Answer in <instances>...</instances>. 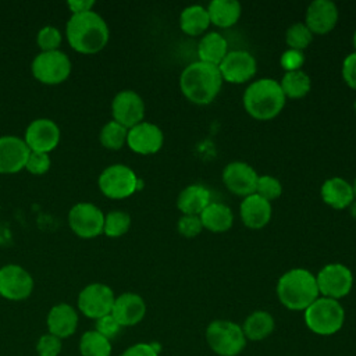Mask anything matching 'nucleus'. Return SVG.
<instances>
[{
    "label": "nucleus",
    "mask_w": 356,
    "mask_h": 356,
    "mask_svg": "<svg viewBox=\"0 0 356 356\" xmlns=\"http://www.w3.org/2000/svg\"><path fill=\"white\" fill-rule=\"evenodd\" d=\"M70 46L82 54H95L108 42V26L103 17L93 10L72 14L65 25Z\"/></svg>",
    "instance_id": "nucleus-1"
},
{
    "label": "nucleus",
    "mask_w": 356,
    "mask_h": 356,
    "mask_svg": "<svg viewBox=\"0 0 356 356\" xmlns=\"http://www.w3.org/2000/svg\"><path fill=\"white\" fill-rule=\"evenodd\" d=\"M222 76L218 67L193 61L184 68L179 76V88L184 96L195 104H209L218 95Z\"/></svg>",
    "instance_id": "nucleus-2"
},
{
    "label": "nucleus",
    "mask_w": 356,
    "mask_h": 356,
    "mask_svg": "<svg viewBox=\"0 0 356 356\" xmlns=\"http://www.w3.org/2000/svg\"><path fill=\"white\" fill-rule=\"evenodd\" d=\"M316 275L305 268H292L284 273L277 282L278 300L289 310H306L317 298Z\"/></svg>",
    "instance_id": "nucleus-3"
},
{
    "label": "nucleus",
    "mask_w": 356,
    "mask_h": 356,
    "mask_svg": "<svg viewBox=\"0 0 356 356\" xmlns=\"http://www.w3.org/2000/svg\"><path fill=\"white\" fill-rule=\"evenodd\" d=\"M285 95L280 82L261 78L252 82L243 92V107L256 120L267 121L277 117L285 106Z\"/></svg>",
    "instance_id": "nucleus-4"
},
{
    "label": "nucleus",
    "mask_w": 356,
    "mask_h": 356,
    "mask_svg": "<svg viewBox=\"0 0 356 356\" xmlns=\"http://www.w3.org/2000/svg\"><path fill=\"white\" fill-rule=\"evenodd\" d=\"M305 323L307 328L317 335H332L338 332L345 321L342 305L330 298L318 296L306 310Z\"/></svg>",
    "instance_id": "nucleus-5"
},
{
    "label": "nucleus",
    "mask_w": 356,
    "mask_h": 356,
    "mask_svg": "<svg viewBox=\"0 0 356 356\" xmlns=\"http://www.w3.org/2000/svg\"><path fill=\"white\" fill-rule=\"evenodd\" d=\"M206 341L218 356H238L246 346L242 327L229 320H214L206 328Z\"/></svg>",
    "instance_id": "nucleus-6"
},
{
    "label": "nucleus",
    "mask_w": 356,
    "mask_h": 356,
    "mask_svg": "<svg viewBox=\"0 0 356 356\" xmlns=\"http://www.w3.org/2000/svg\"><path fill=\"white\" fill-rule=\"evenodd\" d=\"M100 192L110 199H125L142 185L134 170L125 164H111L106 167L97 179Z\"/></svg>",
    "instance_id": "nucleus-7"
},
{
    "label": "nucleus",
    "mask_w": 356,
    "mask_h": 356,
    "mask_svg": "<svg viewBox=\"0 0 356 356\" xmlns=\"http://www.w3.org/2000/svg\"><path fill=\"white\" fill-rule=\"evenodd\" d=\"M33 76L46 85L64 82L71 74V61L61 50L40 51L31 65Z\"/></svg>",
    "instance_id": "nucleus-8"
},
{
    "label": "nucleus",
    "mask_w": 356,
    "mask_h": 356,
    "mask_svg": "<svg viewBox=\"0 0 356 356\" xmlns=\"http://www.w3.org/2000/svg\"><path fill=\"white\" fill-rule=\"evenodd\" d=\"M316 281L320 295L338 300L350 292L353 286V274L345 264L330 263L318 271Z\"/></svg>",
    "instance_id": "nucleus-9"
},
{
    "label": "nucleus",
    "mask_w": 356,
    "mask_h": 356,
    "mask_svg": "<svg viewBox=\"0 0 356 356\" xmlns=\"http://www.w3.org/2000/svg\"><path fill=\"white\" fill-rule=\"evenodd\" d=\"M68 224L75 235L90 239L103 234L104 214L93 203L81 202L68 211Z\"/></svg>",
    "instance_id": "nucleus-10"
},
{
    "label": "nucleus",
    "mask_w": 356,
    "mask_h": 356,
    "mask_svg": "<svg viewBox=\"0 0 356 356\" xmlns=\"http://www.w3.org/2000/svg\"><path fill=\"white\" fill-rule=\"evenodd\" d=\"M114 300V292L108 285L93 282L79 292L78 309L83 316L97 320L111 313Z\"/></svg>",
    "instance_id": "nucleus-11"
},
{
    "label": "nucleus",
    "mask_w": 356,
    "mask_h": 356,
    "mask_svg": "<svg viewBox=\"0 0 356 356\" xmlns=\"http://www.w3.org/2000/svg\"><path fill=\"white\" fill-rule=\"evenodd\" d=\"M33 291L32 275L19 264H6L0 268V295L8 300H24Z\"/></svg>",
    "instance_id": "nucleus-12"
},
{
    "label": "nucleus",
    "mask_w": 356,
    "mask_h": 356,
    "mask_svg": "<svg viewBox=\"0 0 356 356\" xmlns=\"http://www.w3.org/2000/svg\"><path fill=\"white\" fill-rule=\"evenodd\" d=\"M222 81L243 83L254 76L257 71L256 58L246 50L228 51L218 65Z\"/></svg>",
    "instance_id": "nucleus-13"
},
{
    "label": "nucleus",
    "mask_w": 356,
    "mask_h": 356,
    "mask_svg": "<svg viewBox=\"0 0 356 356\" xmlns=\"http://www.w3.org/2000/svg\"><path fill=\"white\" fill-rule=\"evenodd\" d=\"M111 114L115 122L129 129L143 121L145 103L136 92L121 90L111 102Z\"/></svg>",
    "instance_id": "nucleus-14"
},
{
    "label": "nucleus",
    "mask_w": 356,
    "mask_h": 356,
    "mask_svg": "<svg viewBox=\"0 0 356 356\" xmlns=\"http://www.w3.org/2000/svg\"><path fill=\"white\" fill-rule=\"evenodd\" d=\"M24 140L31 152L49 154L60 142V128L53 120L36 118L26 127Z\"/></svg>",
    "instance_id": "nucleus-15"
},
{
    "label": "nucleus",
    "mask_w": 356,
    "mask_h": 356,
    "mask_svg": "<svg viewBox=\"0 0 356 356\" xmlns=\"http://www.w3.org/2000/svg\"><path fill=\"white\" fill-rule=\"evenodd\" d=\"M257 178L254 168L243 161H232L222 170V182L227 189L245 197L256 192Z\"/></svg>",
    "instance_id": "nucleus-16"
},
{
    "label": "nucleus",
    "mask_w": 356,
    "mask_h": 356,
    "mask_svg": "<svg viewBox=\"0 0 356 356\" xmlns=\"http://www.w3.org/2000/svg\"><path fill=\"white\" fill-rule=\"evenodd\" d=\"M163 142V131L156 124L142 121L128 129L127 145L135 153L153 154L161 149Z\"/></svg>",
    "instance_id": "nucleus-17"
},
{
    "label": "nucleus",
    "mask_w": 356,
    "mask_h": 356,
    "mask_svg": "<svg viewBox=\"0 0 356 356\" xmlns=\"http://www.w3.org/2000/svg\"><path fill=\"white\" fill-rule=\"evenodd\" d=\"M29 153L24 139L14 135L0 136V174H14L25 168Z\"/></svg>",
    "instance_id": "nucleus-18"
},
{
    "label": "nucleus",
    "mask_w": 356,
    "mask_h": 356,
    "mask_svg": "<svg viewBox=\"0 0 356 356\" xmlns=\"http://www.w3.org/2000/svg\"><path fill=\"white\" fill-rule=\"evenodd\" d=\"M338 22V8L331 0H314L306 10V26L312 33L325 35L334 29Z\"/></svg>",
    "instance_id": "nucleus-19"
},
{
    "label": "nucleus",
    "mask_w": 356,
    "mask_h": 356,
    "mask_svg": "<svg viewBox=\"0 0 356 356\" xmlns=\"http://www.w3.org/2000/svg\"><path fill=\"white\" fill-rule=\"evenodd\" d=\"M111 314L121 327H131L143 320L146 303L140 295L125 292L115 298Z\"/></svg>",
    "instance_id": "nucleus-20"
},
{
    "label": "nucleus",
    "mask_w": 356,
    "mask_h": 356,
    "mask_svg": "<svg viewBox=\"0 0 356 356\" xmlns=\"http://www.w3.org/2000/svg\"><path fill=\"white\" fill-rule=\"evenodd\" d=\"M271 203L257 193H252L246 196L241 206H239V214L242 218V222L252 229H260L266 227L270 222L271 218Z\"/></svg>",
    "instance_id": "nucleus-21"
},
{
    "label": "nucleus",
    "mask_w": 356,
    "mask_h": 356,
    "mask_svg": "<svg viewBox=\"0 0 356 356\" xmlns=\"http://www.w3.org/2000/svg\"><path fill=\"white\" fill-rule=\"evenodd\" d=\"M47 328L49 332L57 338L71 337L78 327V313L68 303L54 305L47 314Z\"/></svg>",
    "instance_id": "nucleus-22"
},
{
    "label": "nucleus",
    "mask_w": 356,
    "mask_h": 356,
    "mask_svg": "<svg viewBox=\"0 0 356 356\" xmlns=\"http://www.w3.org/2000/svg\"><path fill=\"white\" fill-rule=\"evenodd\" d=\"M320 193L324 203L337 210L346 209L353 203L355 199L353 186L341 177H332L324 181Z\"/></svg>",
    "instance_id": "nucleus-23"
},
{
    "label": "nucleus",
    "mask_w": 356,
    "mask_h": 356,
    "mask_svg": "<svg viewBox=\"0 0 356 356\" xmlns=\"http://www.w3.org/2000/svg\"><path fill=\"white\" fill-rule=\"evenodd\" d=\"M210 203V192L203 185L192 184L179 192L177 197V207L182 214L200 216V213Z\"/></svg>",
    "instance_id": "nucleus-24"
},
{
    "label": "nucleus",
    "mask_w": 356,
    "mask_h": 356,
    "mask_svg": "<svg viewBox=\"0 0 356 356\" xmlns=\"http://www.w3.org/2000/svg\"><path fill=\"white\" fill-rule=\"evenodd\" d=\"M228 53V43L225 38L217 32L206 33L197 44L199 61L218 67Z\"/></svg>",
    "instance_id": "nucleus-25"
},
{
    "label": "nucleus",
    "mask_w": 356,
    "mask_h": 356,
    "mask_svg": "<svg viewBox=\"0 0 356 356\" xmlns=\"http://www.w3.org/2000/svg\"><path fill=\"white\" fill-rule=\"evenodd\" d=\"M199 217L203 224V228L211 232H225L234 224L232 210L224 203L210 202Z\"/></svg>",
    "instance_id": "nucleus-26"
},
{
    "label": "nucleus",
    "mask_w": 356,
    "mask_h": 356,
    "mask_svg": "<svg viewBox=\"0 0 356 356\" xmlns=\"http://www.w3.org/2000/svg\"><path fill=\"white\" fill-rule=\"evenodd\" d=\"M210 24L220 28L235 25L241 17L242 7L236 0H213L207 6Z\"/></svg>",
    "instance_id": "nucleus-27"
},
{
    "label": "nucleus",
    "mask_w": 356,
    "mask_h": 356,
    "mask_svg": "<svg viewBox=\"0 0 356 356\" xmlns=\"http://www.w3.org/2000/svg\"><path fill=\"white\" fill-rule=\"evenodd\" d=\"M275 327L274 317L266 312V310H256L252 314H249L242 325V331L246 337V339L250 341H263L266 339Z\"/></svg>",
    "instance_id": "nucleus-28"
},
{
    "label": "nucleus",
    "mask_w": 356,
    "mask_h": 356,
    "mask_svg": "<svg viewBox=\"0 0 356 356\" xmlns=\"http://www.w3.org/2000/svg\"><path fill=\"white\" fill-rule=\"evenodd\" d=\"M210 25V18L207 8L199 4L189 6L184 8V11L179 15V26L184 31V33L189 36H197L206 32V29Z\"/></svg>",
    "instance_id": "nucleus-29"
},
{
    "label": "nucleus",
    "mask_w": 356,
    "mask_h": 356,
    "mask_svg": "<svg viewBox=\"0 0 356 356\" xmlns=\"http://www.w3.org/2000/svg\"><path fill=\"white\" fill-rule=\"evenodd\" d=\"M280 86L282 89L285 97L302 99L303 96H306L310 92L312 81H310V76L302 70L289 71V72L284 74V76L280 82Z\"/></svg>",
    "instance_id": "nucleus-30"
},
{
    "label": "nucleus",
    "mask_w": 356,
    "mask_h": 356,
    "mask_svg": "<svg viewBox=\"0 0 356 356\" xmlns=\"http://www.w3.org/2000/svg\"><path fill=\"white\" fill-rule=\"evenodd\" d=\"M82 356H111V342L97 331H86L79 341Z\"/></svg>",
    "instance_id": "nucleus-31"
},
{
    "label": "nucleus",
    "mask_w": 356,
    "mask_h": 356,
    "mask_svg": "<svg viewBox=\"0 0 356 356\" xmlns=\"http://www.w3.org/2000/svg\"><path fill=\"white\" fill-rule=\"evenodd\" d=\"M128 136V128L122 127L121 124L113 121H108L103 125L99 134L100 143L111 150H118L127 143Z\"/></svg>",
    "instance_id": "nucleus-32"
},
{
    "label": "nucleus",
    "mask_w": 356,
    "mask_h": 356,
    "mask_svg": "<svg viewBox=\"0 0 356 356\" xmlns=\"http://www.w3.org/2000/svg\"><path fill=\"white\" fill-rule=\"evenodd\" d=\"M131 227V216L122 210H113L104 216L103 234L110 238H118L127 234Z\"/></svg>",
    "instance_id": "nucleus-33"
},
{
    "label": "nucleus",
    "mask_w": 356,
    "mask_h": 356,
    "mask_svg": "<svg viewBox=\"0 0 356 356\" xmlns=\"http://www.w3.org/2000/svg\"><path fill=\"white\" fill-rule=\"evenodd\" d=\"M313 40L312 31L306 26L305 22H295L292 24L285 33V42L289 46V49L300 50L306 49Z\"/></svg>",
    "instance_id": "nucleus-34"
},
{
    "label": "nucleus",
    "mask_w": 356,
    "mask_h": 356,
    "mask_svg": "<svg viewBox=\"0 0 356 356\" xmlns=\"http://www.w3.org/2000/svg\"><path fill=\"white\" fill-rule=\"evenodd\" d=\"M254 193H257L259 196H261L263 199H266L271 203V200H275L281 196L282 185L273 175H267V174L266 175H259Z\"/></svg>",
    "instance_id": "nucleus-35"
},
{
    "label": "nucleus",
    "mask_w": 356,
    "mask_h": 356,
    "mask_svg": "<svg viewBox=\"0 0 356 356\" xmlns=\"http://www.w3.org/2000/svg\"><path fill=\"white\" fill-rule=\"evenodd\" d=\"M36 42L42 51L58 50V46L61 44V33L56 26L47 25V26H43L39 29Z\"/></svg>",
    "instance_id": "nucleus-36"
},
{
    "label": "nucleus",
    "mask_w": 356,
    "mask_h": 356,
    "mask_svg": "<svg viewBox=\"0 0 356 356\" xmlns=\"http://www.w3.org/2000/svg\"><path fill=\"white\" fill-rule=\"evenodd\" d=\"M61 348V339L50 332L42 335L36 343V352L39 356H58Z\"/></svg>",
    "instance_id": "nucleus-37"
},
{
    "label": "nucleus",
    "mask_w": 356,
    "mask_h": 356,
    "mask_svg": "<svg viewBox=\"0 0 356 356\" xmlns=\"http://www.w3.org/2000/svg\"><path fill=\"white\" fill-rule=\"evenodd\" d=\"M178 232L185 236V238H193L197 236L202 229H203V224L200 221L199 216H189V214H182V217L178 220L177 224Z\"/></svg>",
    "instance_id": "nucleus-38"
},
{
    "label": "nucleus",
    "mask_w": 356,
    "mask_h": 356,
    "mask_svg": "<svg viewBox=\"0 0 356 356\" xmlns=\"http://www.w3.org/2000/svg\"><path fill=\"white\" fill-rule=\"evenodd\" d=\"M50 157L47 153H40V152H31L25 164V168L33 174V175H42L49 171L50 168Z\"/></svg>",
    "instance_id": "nucleus-39"
},
{
    "label": "nucleus",
    "mask_w": 356,
    "mask_h": 356,
    "mask_svg": "<svg viewBox=\"0 0 356 356\" xmlns=\"http://www.w3.org/2000/svg\"><path fill=\"white\" fill-rule=\"evenodd\" d=\"M121 325L118 324V321L113 317V314H107V316H103L100 318L96 320V330L100 335H103L104 338H107L108 341L115 338L120 331H121Z\"/></svg>",
    "instance_id": "nucleus-40"
},
{
    "label": "nucleus",
    "mask_w": 356,
    "mask_h": 356,
    "mask_svg": "<svg viewBox=\"0 0 356 356\" xmlns=\"http://www.w3.org/2000/svg\"><path fill=\"white\" fill-rule=\"evenodd\" d=\"M305 63V54L300 50H293V49H288L281 54L280 58V64L282 67V70H285L286 72L289 71H298L300 70V67Z\"/></svg>",
    "instance_id": "nucleus-41"
},
{
    "label": "nucleus",
    "mask_w": 356,
    "mask_h": 356,
    "mask_svg": "<svg viewBox=\"0 0 356 356\" xmlns=\"http://www.w3.org/2000/svg\"><path fill=\"white\" fill-rule=\"evenodd\" d=\"M160 352V345L159 343H135L129 348H127L121 356H159Z\"/></svg>",
    "instance_id": "nucleus-42"
},
{
    "label": "nucleus",
    "mask_w": 356,
    "mask_h": 356,
    "mask_svg": "<svg viewBox=\"0 0 356 356\" xmlns=\"http://www.w3.org/2000/svg\"><path fill=\"white\" fill-rule=\"evenodd\" d=\"M342 78L349 88L356 89V51L345 57L342 63Z\"/></svg>",
    "instance_id": "nucleus-43"
},
{
    "label": "nucleus",
    "mask_w": 356,
    "mask_h": 356,
    "mask_svg": "<svg viewBox=\"0 0 356 356\" xmlns=\"http://www.w3.org/2000/svg\"><path fill=\"white\" fill-rule=\"evenodd\" d=\"M67 6L72 14H81V13L90 11L92 7L95 6V1L93 0H70L67 1Z\"/></svg>",
    "instance_id": "nucleus-44"
},
{
    "label": "nucleus",
    "mask_w": 356,
    "mask_h": 356,
    "mask_svg": "<svg viewBox=\"0 0 356 356\" xmlns=\"http://www.w3.org/2000/svg\"><path fill=\"white\" fill-rule=\"evenodd\" d=\"M353 47H355V51H356V31H355V33H353Z\"/></svg>",
    "instance_id": "nucleus-45"
},
{
    "label": "nucleus",
    "mask_w": 356,
    "mask_h": 356,
    "mask_svg": "<svg viewBox=\"0 0 356 356\" xmlns=\"http://www.w3.org/2000/svg\"><path fill=\"white\" fill-rule=\"evenodd\" d=\"M353 193H355V197H356V178H355V182H353Z\"/></svg>",
    "instance_id": "nucleus-46"
},
{
    "label": "nucleus",
    "mask_w": 356,
    "mask_h": 356,
    "mask_svg": "<svg viewBox=\"0 0 356 356\" xmlns=\"http://www.w3.org/2000/svg\"><path fill=\"white\" fill-rule=\"evenodd\" d=\"M355 113H356V102H355Z\"/></svg>",
    "instance_id": "nucleus-47"
},
{
    "label": "nucleus",
    "mask_w": 356,
    "mask_h": 356,
    "mask_svg": "<svg viewBox=\"0 0 356 356\" xmlns=\"http://www.w3.org/2000/svg\"><path fill=\"white\" fill-rule=\"evenodd\" d=\"M0 298H1V295H0Z\"/></svg>",
    "instance_id": "nucleus-48"
}]
</instances>
